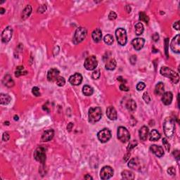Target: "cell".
<instances>
[{"mask_svg":"<svg viewBox=\"0 0 180 180\" xmlns=\"http://www.w3.org/2000/svg\"><path fill=\"white\" fill-rule=\"evenodd\" d=\"M160 73L164 77H169L170 80L172 81V82H173L174 84H177L179 82V77L178 73H177L176 72L172 70L166 66L162 67L160 70Z\"/></svg>","mask_w":180,"mask_h":180,"instance_id":"obj_1","label":"cell"},{"mask_svg":"<svg viewBox=\"0 0 180 180\" xmlns=\"http://www.w3.org/2000/svg\"><path fill=\"white\" fill-rule=\"evenodd\" d=\"M175 121L171 118H166L163 122V130L165 134L167 137H172L175 132Z\"/></svg>","mask_w":180,"mask_h":180,"instance_id":"obj_2","label":"cell"},{"mask_svg":"<svg viewBox=\"0 0 180 180\" xmlns=\"http://www.w3.org/2000/svg\"><path fill=\"white\" fill-rule=\"evenodd\" d=\"M89 121L91 123H95L101 120L102 111L100 107H92L89 110Z\"/></svg>","mask_w":180,"mask_h":180,"instance_id":"obj_3","label":"cell"},{"mask_svg":"<svg viewBox=\"0 0 180 180\" xmlns=\"http://www.w3.org/2000/svg\"><path fill=\"white\" fill-rule=\"evenodd\" d=\"M87 34V31L86 28H78L76 30L75 32L74 37H73V42L75 44H77L79 43L82 42L86 37Z\"/></svg>","mask_w":180,"mask_h":180,"instance_id":"obj_4","label":"cell"},{"mask_svg":"<svg viewBox=\"0 0 180 180\" xmlns=\"http://www.w3.org/2000/svg\"><path fill=\"white\" fill-rule=\"evenodd\" d=\"M115 36L118 44L121 46H124L127 42V35L125 30L122 28H118L115 30Z\"/></svg>","mask_w":180,"mask_h":180,"instance_id":"obj_5","label":"cell"},{"mask_svg":"<svg viewBox=\"0 0 180 180\" xmlns=\"http://www.w3.org/2000/svg\"><path fill=\"white\" fill-rule=\"evenodd\" d=\"M34 158L37 161L44 164L46 161V149L43 146H39L34 152Z\"/></svg>","mask_w":180,"mask_h":180,"instance_id":"obj_6","label":"cell"},{"mask_svg":"<svg viewBox=\"0 0 180 180\" xmlns=\"http://www.w3.org/2000/svg\"><path fill=\"white\" fill-rule=\"evenodd\" d=\"M117 134H118V139L120 142H122V143H125V142H128L130 139V134L129 131L127 130V128L122 127V126L118 127Z\"/></svg>","mask_w":180,"mask_h":180,"instance_id":"obj_7","label":"cell"},{"mask_svg":"<svg viewBox=\"0 0 180 180\" xmlns=\"http://www.w3.org/2000/svg\"><path fill=\"white\" fill-rule=\"evenodd\" d=\"M97 65H98V61L96 56H88L84 64V66L87 70H94L97 67Z\"/></svg>","mask_w":180,"mask_h":180,"instance_id":"obj_8","label":"cell"},{"mask_svg":"<svg viewBox=\"0 0 180 180\" xmlns=\"http://www.w3.org/2000/svg\"><path fill=\"white\" fill-rule=\"evenodd\" d=\"M98 139L101 143H106V142H109L110 140V139L111 138V132L109 130V129H103L101 130V131L99 132L98 134Z\"/></svg>","mask_w":180,"mask_h":180,"instance_id":"obj_9","label":"cell"},{"mask_svg":"<svg viewBox=\"0 0 180 180\" xmlns=\"http://www.w3.org/2000/svg\"><path fill=\"white\" fill-rule=\"evenodd\" d=\"M113 169L110 166H105L101 169L100 172V177L102 179L106 180L111 178L113 175Z\"/></svg>","mask_w":180,"mask_h":180,"instance_id":"obj_10","label":"cell"},{"mask_svg":"<svg viewBox=\"0 0 180 180\" xmlns=\"http://www.w3.org/2000/svg\"><path fill=\"white\" fill-rule=\"evenodd\" d=\"M13 34V29L11 26H7L1 33V40L4 43H7L10 41Z\"/></svg>","mask_w":180,"mask_h":180,"instance_id":"obj_11","label":"cell"},{"mask_svg":"<svg viewBox=\"0 0 180 180\" xmlns=\"http://www.w3.org/2000/svg\"><path fill=\"white\" fill-rule=\"evenodd\" d=\"M128 167H130V168L134 169V170L141 171L142 167L141 160H139L138 158H133L132 159H131V160L129 161Z\"/></svg>","mask_w":180,"mask_h":180,"instance_id":"obj_12","label":"cell"},{"mask_svg":"<svg viewBox=\"0 0 180 180\" xmlns=\"http://www.w3.org/2000/svg\"><path fill=\"white\" fill-rule=\"evenodd\" d=\"M179 40H180V36H179V34H177V35L175 36V37L172 39V42H171V44H170L171 49L172 50V52L177 54H179L180 52Z\"/></svg>","mask_w":180,"mask_h":180,"instance_id":"obj_13","label":"cell"},{"mask_svg":"<svg viewBox=\"0 0 180 180\" xmlns=\"http://www.w3.org/2000/svg\"><path fill=\"white\" fill-rule=\"evenodd\" d=\"M82 82V76L80 73H76L69 77V82L73 85H79Z\"/></svg>","mask_w":180,"mask_h":180,"instance_id":"obj_14","label":"cell"},{"mask_svg":"<svg viewBox=\"0 0 180 180\" xmlns=\"http://www.w3.org/2000/svg\"><path fill=\"white\" fill-rule=\"evenodd\" d=\"M59 70L56 68H52L49 70L47 73V79L49 82L56 81L57 78L59 77Z\"/></svg>","mask_w":180,"mask_h":180,"instance_id":"obj_15","label":"cell"},{"mask_svg":"<svg viewBox=\"0 0 180 180\" xmlns=\"http://www.w3.org/2000/svg\"><path fill=\"white\" fill-rule=\"evenodd\" d=\"M145 40L143 38H135L132 41V44L133 47L135 50L139 51L143 48L144 45Z\"/></svg>","mask_w":180,"mask_h":180,"instance_id":"obj_16","label":"cell"},{"mask_svg":"<svg viewBox=\"0 0 180 180\" xmlns=\"http://www.w3.org/2000/svg\"><path fill=\"white\" fill-rule=\"evenodd\" d=\"M54 131L52 129H49V130H46L42 135L41 137V141L43 142H46L51 141L54 137Z\"/></svg>","mask_w":180,"mask_h":180,"instance_id":"obj_17","label":"cell"},{"mask_svg":"<svg viewBox=\"0 0 180 180\" xmlns=\"http://www.w3.org/2000/svg\"><path fill=\"white\" fill-rule=\"evenodd\" d=\"M150 150L154 154H155L157 157L161 158L164 156V151L163 148L161 146H157V145H152L150 146Z\"/></svg>","mask_w":180,"mask_h":180,"instance_id":"obj_18","label":"cell"},{"mask_svg":"<svg viewBox=\"0 0 180 180\" xmlns=\"http://www.w3.org/2000/svg\"><path fill=\"white\" fill-rule=\"evenodd\" d=\"M106 115L111 120H115L118 118V114L113 106H109L106 110Z\"/></svg>","mask_w":180,"mask_h":180,"instance_id":"obj_19","label":"cell"},{"mask_svg":"<svg viewBox=\"0 0 180 180\" xmlns=\"http://www.w3.org/2000/svg\"><path fill=\"white\" fill-rule=\"evenodd\" d=\"M172 99H173V94L171 91H167V92H165L163 94V97H162V101L166 106H168L170 104L172 101Z\"/></svg>","mask_w":180,"mask_h":180,"instance_id":"obj_20","label":"cell"},{"mask_svg":"<svg viewBox=\"0 0 180 180\" xmlns=\"http://www.w3.org/2000/svg\"><path fill=\"white\" fill-rule=\"evenodd\" d=\"M148 128L146 127V126H143L140 128L139 132V138L142 141H146L147 139V137L148 136Z\"/></svg>","mask_w":180,"mask_h":180,"instance_id":"obj_21","label":"cell"},{"mask_svg":"<svg viewBox=\"0 0 180 180\" xmlns=\"http://www.w3.org/2000/svg\"><path fill=\"white\" fill-rule=\"evenodd\" d=\"M91 37H92L93 40L94 42H99L102 39V32L100 29H96L91 33Z\"/></svg>","mask_w":180,"mask_h":180,"instance_id":"obj_22","label":"cell"},{"mask_svg":"<svg viewBox=\"0 0 180 180\" xmlns=\"http://www.w3.org/2000/svg\"><path fill=\"white\" fill-rule=\"evenodd\" d=\"M3 83L7 87H12L14 85V81L10 75H6L3 79Z\"/></svg>","mask_w":180,"mask_h":180,"instance_id":"obj_23","label":"cell"},{"mask_svg":"<svg viewBox=\"0 0 180 180\" xmlns=\"http://www.w3.org/2000/svg\"><path fill=\"white\" fill-rule=\"evenodd\" d=\"M164 91H165V86L163 82H158L156 86L155 87V94H156L158 96H161L164 94Z\"/></svg>","mask_w":180,"mask_h":180,"instance_id":"obj_24","label":"cell"},{"mask_svg":"<svg viewBox=\"0 0 180 180\" xmlns=\"http://www.w3.org/2000/svg\"><path fill=\"white\" fill-rule=\"evenodd\" d=\"M121 176L124 179L132 180L134 179V175L132 172L129 170H124L121 172Z\"/></svg>","mask_w":180,"mask_h":180,"instance_id":"obj_25","label":"cell"},{"mask_svg":"<svg viewBox=\"0 0 180 180\" xmlns=\"http://www.w3.org/2000/svg\"><path fill=\"white\" fill-rule=\"evenodd\" d=\"M11 101V98L9 94H0V103L2 105H7L10 103Z\"/></svg>","mask_w":180,"mask_h":180,"instance_id":"obj_26","label":"cell"},{"mask_svg":"<svg viewBox=\"0 0 180 180\" xmlns=\"http://www.w3.org/2000/svg\"><path fill=\"white\" fill-rule=\"evenodd\" d=\"M160 138V134L156 130H152L149 134V139L151 142H156Z\"/></svg>","mask_w":180,"mask_h":180,"instance_id":"obj_27","label":"cell"},{"mask_svg":"<svg viewBox=\"0 0 180 180\" xmlns=\"http://www.w3.org/2000/svg\"><path fill=\"white\" fill-rule=\"evenodd\" d=\"M31 13H32V7H31V6L28 5L25 9H24L23 11H22L21 19L22 20H25V19H27L29 17L30 15L31 14Z\"/></svg>","mask_w":180,"mask_h":180,"instance_id":"obj_28","label":"cell"},{"mask_svg":"<svg viewBox=\"0 0 180 180\" xmlns=\"http://www.w3.org/2000/svg\"><path fill=\"white\" fill-rule=\"evenodd\" d=\"M126 108L127 110L130 112H133L136 110V103L133 99L128 100L126 103Z\"/></svg>","mask_w":180,"mask_h":180,"instance_id":"obj_29","label":"cell"},{"mask_svg":"<svg viewBox=\"0 0 180 180\" xmlns=\"http://www.w3.org/2000/svg\"><path fill=\"white\" fill-rule=\"evenodd\" d=\"M82 93L85 94L87 97H89L91 96L94 93V89L91 87H90L89 85H85V86L82 87Z\"/></svg>","mask_w":180,"mask_h":180,"instance_id":"obj_30","label":"cell"},{"mask_svg":"<svg viewBox=\"0 0 180 180\" xmlns=\"http://www.w3.org/2000/svg\"><path fill=\"white\" fill-rule=\"evenodd\" d=\"M116 65V61L114 58H112V59H111L110 61L106 63V68L109 70H115Z\"/></svg>","mask_w":180,"mask_h":180,"instance_id":"obj_31","label":"cell"},{"mask_svg":"<svg viewBox=\"0 0 180 180\" xmlns=\"http://www.w3.org/2000/svg\"><path fill=\"white\" fill-rule=\"evenodd\" d=\"M144 25L142 22H138L135 25V33L136 35H141L144 32Z\"/></svg>","mask_w":180,"mask_h":180,"instance_id":"obj_32","label":"cell"},{"mask_svg":"<svg viewBox=\"0 0 180 180\" xmlns=\"http://www.w3.org/2000/svg\"><path fill=\"white\" fill-rule=\"evenodd\" d=\"M27 74V71L25 70L23 66H18L16 68V72H15V75L16 77H20L21 75Z\"/></svg>","mask_w":180,"mask_h":180,"instance_id":"obj_33","label":"cell"},{"mask_svg":"<svg viewBox=\"0 0 180 180\" xmlns=\"http://www.w3.org/2000/svg\"><path fill=\"white\" fill-rule=\"evenodd\" d=\"M103 41L108 45H111L114 42L113 37L111 34H106L104 37V38H103Z\"/></svg>","mask_w":180,"mask_h":180,"instance_id":"obj_34","label":"cell"},{"mask_svg":"<svg viewBox=\"0 0 180 180\" xmlns=\"http://www.w3.org/2000/svg\"><path fill=\"white\" fill-rule=\"evenodd\" d=\"M139 20L141 21H143L146 23H148V21H149V18L148 17V16L144 12H140L139 13Z\"/></svg>","mask_w":180,"mask_h":180,"instance_id":"obj_35","label":"cell"},{"mask_svg":"<svg viewBox=\"0 0 180 180\" xmlns=\"http://www.w3.org/2000/svg\"><path fill=\"white\" fill-rule=\"evenodd\" d=\"M56 85H58V87H63L66 84V80H65V79H64V77H58L56 79Z\"/></svg>","mask_w":180,"mask_h":180,"instance_id":"obj_36","label":"cell"},{"mask_svg":"<svg viewBox=\"0 0 180 180\" xmlns=\"http://www.w3.org/2000/svg\"><path fill=\"white\" fill-rule=\"evenodd\" d=\"M137 144H138V143L136 140L131 141V142H130V144H128V146H127V151H130L132 149V148H135V147L137 146Z\"/></svg>","mask_w":180,"mask_h":180,"instance_id":"obj_37","label":"cell"},{"mask_svg":"<svg viewBox=\"0 0 180 180\" xmlns=\"http://www.w3.org/2000/svg\"><path fill=\"white\" fill-rule=\"evenodd\" d=\"M100 75H101V73H100V70H96L95 71L93 72L92 75H91V77H92L94 79H97L100 77Z\"/></svg>","mask_w":180,"mask_h":180,"instance_id":"obj_38","label":"cell"},{"mask_svg":"<svg viewBox=\"0 0 180 180\" xmlns=\"http://www.w3.org/2000/svg\"><path fill=\"white\" fill-rule=\"evenodd\" d=\"M145 87H146V85H145L144 82H140L137 84V85H136V89L139 91H142Z\"/></svg>","mask_w":180,"mask_h":180,"instance_id":"obj_39","label":"cell"},{"mask_svg":"<svg viewBox=\"0 0 180 180\" xmlns=\"http://www.w3.org/2000/svg\"><path fill=\"white\" fill-rule=\"evenodd\" d=\"M163 145H164L166 151H169V149H170V146H169V142H167V140L166 138H163Z\"/></svg>","mask_w":180,"mask_h":180,"instance_id":"obj_40","label":"cell"},{"mask_svg":"<svg viewBox=\"0 0 180 180\" xmlns=\"http://www.w3.org/2000/svg\"><path fill=\"white\" fill-rule=\"evenodd\" d=\"M32 92L35 97H40V89H39L37 87H34L32 89Z\"/></svg>","mask_w":180,"mask_h":180,"instance_id":"obj_41","label":"cell"},{"mask_svg":"<svg viewBox=\"0 0 180 180\" xmlns=\"http://www.w3.org/2000/svg\"><path fill=\"white\" fill-rule=\"evenodd\" d=\"M143 99L144 100L146 103H148L150 101H151V98H150V96L148 92H145L144 94H143Z\"/></svg>","mask_w":180,"mask_h":180,"instance_id":"obj_42","label":"cell"},{"mask_svg":"<svg viewBox=\"0 0 180 180\" xmlns=\"http://www.w3.org/2000/svg\"><path fill=\"white\" fill-rule=\"evenodd\" d=\"M116 18H117L116 13L114 11H111L110 13H109V20L113 21V20H115V19H116Z\"/></svg>","mask_w":180,"mask_h":180,"instance_id":"obj_43","label":"cell"},{"mask_svg":"<svg viewBox=\"0 0 180 180\" xmlns=\"http://www.w3.org/2000/svg\"><path fill=\"white\" fill-rule=\"evenodd\" d=\"M120 89L122 90V91H128L129 90H130V88L126 86L124 84H121L120 85Z\"/></svg>","mask_w":180,"mask_h":180,"instance_id":"obj_44","label":"cell"},{"mask_svg":"<svg viewBox=\"0 0 180 180\" xmlns=\"http://www.w3.org/2000/svg\"><path fill=\"white\" fill-rule=\"evenodd\" d=\"M175 169L173 167H169L168 169H167V173L170 175H175Z\"/></svg>","mask_w":180,"mask_h":180,"instance_id":"obj_45","label":"cell"},{"mask_svg":"<svg viewBox=\"0 0 180 180\" xmlns=\"http://www.w3.org/2000/svg\"><path fill=\"white\" fill-rule=\"evenodd\" d=\"M9 138H10L9 134L7 132H4V134H3V136H2L3 141H4V142H7V141L9 139Z\"/></svg>","mask_w":180,"mask_h":180,"instance_id":"obj_46","label":"cell"},{"mask_svg":"<svg viewBox=\"0 0 180 180\" xmlns=\"http://www.w3.org/2000/svg\"><path fill=\"white\" fill-rule=\"evenodd\" d=\"M159 34L158 33H157V32H156V33H154V34H153L152 36V39L154 40V42H158L159 40Z\"/></svg>","mask_w":180,"mask_h":180,"instance_id":"obj_47","label":"cell"},{"mask_svg":"<svg viewBox=\"0 0 180 180\" xmlns=\"http://www.w3.org/2000/svg\"><path fill=\"white\" fill-rule=\"evenodd\" d=\"M130 62H131V64H132V65H134V64H136V56H134V55H133V56H132L131 57H130Z\"/></svg>","mask_w":180,"mask_h":180,"instance_id":"obj_48","label":"cell"},{"mask_svg":"<svg viewBox=\"0 0 180 180\" xmlns=\"http://www.w3.org/2000/svg\"><path fill=\"white\" fill-rule=\"evenodd\" d=\"M173 27H174V28H175V29H176V30H179V21L175 22V23H174Z\"/></svg>","mask_w":180,"mask_h":180,"instance_id":"obj_49","label":"cell"},{"mask_svg":"<svg viewBox=\"0 0 180 180\" xmlns=\"http://www.w3.org/2000/svg\"><path fill=\"white\" fill-rule=\"evenodd\" d=\"M179 151H177V150H176V151H175L173 152V155L175 156V157L176 158V159L177 160H178V159H179Z\"/></svg>","mask_w":180,"mask_h":180,"instance_id":"obj_50","label":"cell"},{"mask_svg":"<svg viewBox=\"0 0 180 180\" xmlns=\"http://www.w3.org/2000/svg\"><path fill=\"white\" fill-rule=\"evenodd\" d=\"M73 124L72 123V122H70L68 124V127H67V130H68L69 132L71 131V130L73 129Z\"/></svg>","mask_w":180,"mask_h":180,"instance_id":"obj_51","label":"cell"},{"mask_svg":"<svg viewBox=\"0 0 180 180\" xmlns=\"http://www.w3.org/2000/svg\"><path fill=\"white\" fill-rule=\"evenodd\" d=\"M168 39H166L165 42V53H166V56L167 57H168V54H167V43H168Z\"/></svg>","mask_w":180,"mask_h":180,"instance_id":"obj_52","label":"cell"},{"mask_svg":"<svg viewBox=\"0 0 180 180\" xmlns=\"http://www.w3.org/2000/svg\"><path fill=\"white\" fill-rule=\"evenodd\" d=\"M118 80L120 81V82H124V83L126 82L125 79H124L122 77H121V76H120V77H118Z\"/></svg>","mask_w":180,"mask_h":180,"instance_id":"obj_53","label":"cell"},{"mask_svg":"<svg viewBox=\"0 0 180 180\" xmlns=\"http://www.w3.org/2000/svg\"><path fill=\"white\" fill-rule=\"evenodd\" d=\"M125 9H126V11H127V13H130V12H131V8H130V7L129 5L126 6Z\"/></svg>","mask_w":180,"mask_h":180,"instance_id":"obj_54","label":"cell"},{"mask_svg":"<svg viewBox=\"0 0 180 180\" xmlns=\"http://www.w3.org/2000/svg\"><path fill=\"white\" fill-rule=\"evenodd\" d=\"M130 154H127V155H125V156H124V161H127V160H128L129 158H130Z\"/></svg>","mask_w":180,"mask_h":180,"instance_id":"obj_55","label":"cell"},{"mask_svg":"<svg viewBox=\"0 0 180 180\" xmlns=\"http://www.w3.org/2000/svg\"><path fill=\"white\" fill-rule=\"evenodd\" d=\"M85 179H92L93 178H92V177H91V176H90V175H85Z\"/></svg>","mask_w":180,"mask_h":180,"instance_id":"obj_56","label":"cell"},{"mask_svg":"<svg viewBox=\"0 0 180 180\" xmlns=\"http://www.w3.org/2000/svg\"><path fill=\"white\" fill-rule=\"evenodd\" d=\"M5 11H6V10L4 9V8H0V13H1V14H3V13H4Z\"/></svg>","mask_w":180,"mask_h":180,"instance_id":"obj_57","label":"cell"},{"mask_svg":"<svg viewBox=\"0 0 180 180\" xmlns=\"http://www.w3.org/2000/svg\"><path fill=\"white\" fill-rule=\"evenodd\" d=\"M14 120H19V116H17V115H15Z\"/></svg>","mask_w":180,"mask_h":180,"instance_id":"obj_58","label":"cell"}]
</instances>
